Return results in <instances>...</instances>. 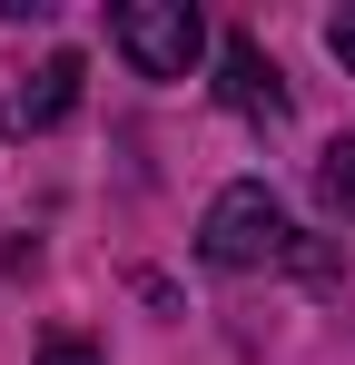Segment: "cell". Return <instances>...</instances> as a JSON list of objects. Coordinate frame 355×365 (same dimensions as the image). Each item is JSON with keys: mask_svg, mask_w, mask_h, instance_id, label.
<instances>
[{"mask_svg": "<svg viewBox=\"0 0 355 365\" xmlns=\"http://www.w3.org/2000/svg\"><path fill=\"white\" fill-rule=\"evenodd\" d=\"M197 257L207 267H277V257H296V227H287V207L267 197V178H237L207 197V217H197Z\"/></svg>", "mask_w": 355, "mask_h": 365, "instance_id": "1", "label": "cell"}, {"mask_svg": "<svg viewBox=\"0 0 355 365\" xmlns=\"http://www.w3.org/2000/svg\"><path fill=\"white\" fill-rule=\"evenodd\" d=\"M109 40H118V60L138 69V79H187L197 50H207V20H197L187 0H118Z\"/></svg>", "mask_w": 355, "mask_h": 365, "instance_id": "2", "label": "cell"}, {"mask_svg": "<svg viewBox=\"0 0 355 365\" xmlns=\"http://www.w3.org/2000/svg\"><path fill=\"white\" fill-rule=\"evenodd\" d=\"M79 79H89V60H79V50H50V60L30 69L10 99H0V128H10V138H40V128H59L69 109H79Z\"/></svg>", "mask_w": 355, "mask_h": 365, "instance_id": "3", "label": "cell"}, {"mask_svg": "<svg viewBox=\"0 0 355 365\" xmlns=\"http://www.w3.org/2000/svg\"><path fill=\"white\" fill-rule=\"evenodd\" d=\"M217 99H227L247 128H277V119H287V79H277V60H267L247 30H227V50H217Z\"/></svg>", "mask_w": 355, "mask_h": 365, "instance_id": "4", "label": "cell"}, {"mask_svg": "<svg viewBox=\"0 0 355 365\" xmlns=\"http://www.w3.org/2000/svg\"><path fill=\"white\" fill-rule=\"evenodd\" d=\"M316 197H326L336 217H355V138H336V148L316 158Z\"/></svg>", "mask_w": 355, "mask_h": 365, "instance_id": "5", "label": "cell"}, {"mask_svg": "<svg viewBox=\"0 0 355 365\" xmlns=\"http://www.w3.org/2000/svg\"><path fill=\"white\" fill-rule=\"evenodd\" d=\"M40 365H109V356H99V346H79V336H50V346H40Z\"/></svg>", "mask_w": 355, "mask_h": 365, "instance_id": "6", "label": "cell"}, {"mask_svg": "<svg viewBox=\"0 0 355 365\" xmlns=\"http://www.w3.org/2000/svg\"><path fill=\"white\" fill-rule=\"evenodd\" d=\"M326 50H336V60L355 69V0H346V10H336V20H326Z\"/></svg>", "mask_w": 355, "mask_h": 365, "instance_id": "7", "label": "cell"}]
</instances>
